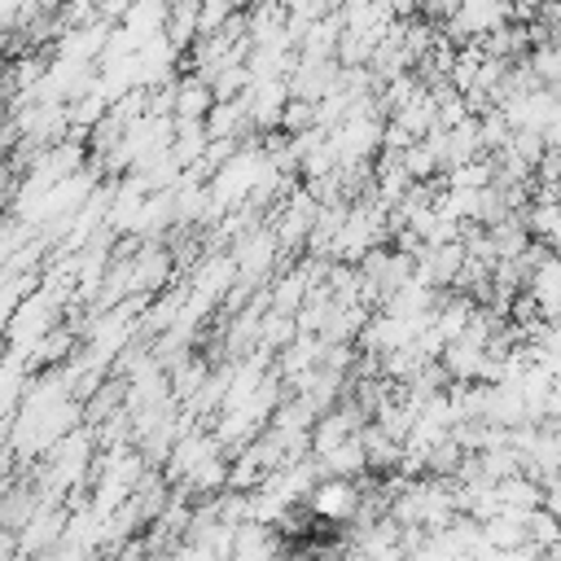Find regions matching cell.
Wrapping results in <instances>:
<instances>
[{
    "instance_id": "7",
    "label": "cell",
    "mask_w": 561,
    "mask_h": 561,
    "mask_svg": "<svg viewBox=\"0 0 561 561\" xmlns=\"http://www.w3.org/2000/svg\"><path fill=\"white\" fill-rule=\"evenodd\" d=\"M543 508L561 522V478H552V482H543Z\"/></svg>"
},
{
    "instance_id": "1",
    "label": "cell",
    "mask_w": 561,
    "mask_h": 561,
    "mask_svg": "<svg viewBox=\"0 0 561 561\" xmlns=\"http://www.w3.org/2000/svg\"><path fill=\"white\" fill-rule=\"evenodd\" d=\"M228 447L219 443V434H202V430H184L167 456V473L180 491L188 495H219L228 486Z\"/></svg>"
},
{
    "instance_id": "2",
    "label": "cell",
    "mask_w": 561,
    "mask_h": 561,
    "mask_svg": "<svg viewBox=\"0 0 561 561\" xmlns=\"http://www.w3.org/2000/svg\"><path fill=\"white\" fill-rule=\"evenodd\" d=\"M359 508H364L359 478H320L316 491L307 495V513L324 526H355Z\"/></svg>"
},
{
    "instance_id": "6",
    "label": "cell",
    "mask_w": 561,
    "mask_h": 561,
    "mask_svg": "<svg viewBox=\"0 0 561 561\" xmlns=\"http://www.w3.org/2000/svg\"><path fill=\"white\" fill-rule=\"evenodd\" d=\"M526 228L539 245L561 250V202H530L526 206Z\"/></svg>"
},
{
    "instance_id": "5",
    "label": "cell",
    "mask_w": 561,
    "mask_h": 561,
    "mask_svg": "<svg viewBox=\"0 0 561 561\" xmlns=\"http://www.w3.org/2000/svg\"><path fill=\"white\" fill-rule=\"evenodd\" d=\"M215 105H219V96L206 79H197V75L175 79V123H210Z\"/></svg>"
},
{
    "instance_id": "4",
    "label": "cell",
    "mask_w": 561,
    "mask_h": 561,
    "mask_svg": "<svg viewBox=\"0 0 561 561\" xmlns=\"http://www.w3.org/2000/svg\"><path fill=\"white\" fill-rule=\"evenodd\" d=\"M522 298L530 302V311L539 320H561V250H543V259L535 263Z\"/></svg>"
},
{
    "instance_id": "3",
    "label": "cell",
    "mask_w": 561,
    "mask_h": 561,
    "mask_svg": "<svg viewBox=\"0 0 561 561\" xmlns=\"http://www.w3.org/2000/svg\"><path fill=\"white\" fill-rule=\"evenodd\" d=\"M92 469V443L83 430H75L70 438H61L53 451H48V465H44V495L53 500L57 491H75Z\"/></svg>"
}]
</instances>
